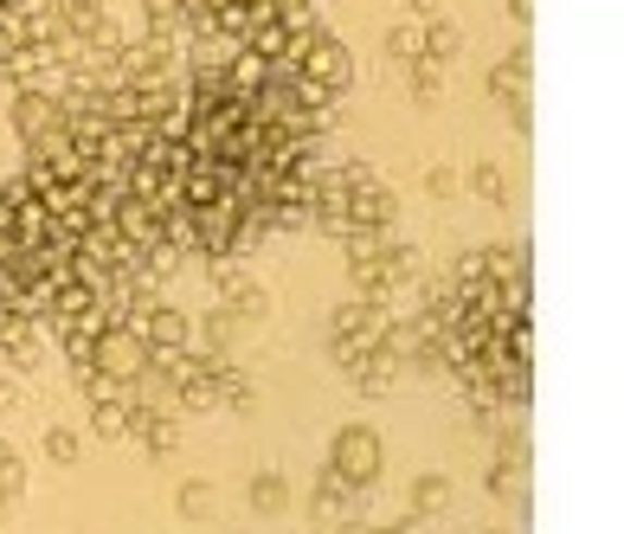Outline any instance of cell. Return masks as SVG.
I'll use <instances>...</instances> for the list:
<instances>
[{
	"mask_svg": "<svg viewBox=\"0 0 624 534\" xmlns=\"http://www.w3.org/2000/svg\"><path fill=\"white\" fill-rule=\"evenodd\" d=\"M470 187H477V194H484V201H502V174H495V168H477V174H470Z\"/></svg>",
	"mask_w": 624,
	"mask_h": 534,
	"instance_id": "obj_14",
	"label": "cell"
},
{
	"mask_svg": "<svg viewBox=\"0 0 624 534\" xmlns=\"http://www.w3.org/2000/svg\"><path fill=\"white\" fill-rule=\"evenodd\" d=\"M148 361H155L148 341H142L136 329H123V323H103V329L90 335V367L110 374V380H136Z\"/></svg>",
	"mask_w": 624,
	"mask_h": 534,
	"instance_id": "obj_1",
	"label": "cell"
},
{
	"mask_svg": "<svg viewBox=\"0 0 624 534\" xmlns=\"http://www.w3.org/2000/svg\"><path fill=\"white\" fill-rule=\"evenodd\" d=\"M245 496H252V509H258V515H283V509H290V489H283L278 470H258Z\"/></svg>",
	"mask_w": 624,
	"mask_h": 534,
	"instance_id": "obj_6",
	"label": "cell"
},
{
	"mask_svg": "<svg viewBox=\"0 0 624 534\" xmlns=\"http://www.w3.org/2000/svg\"><path fill=\"white\" fill-rule=\"evenodd\" d=\"M413 7H418V13H438V0H413Z\"/></svg>",
	"mask_w": 624,
	"mask_h": 534,
	"instance_id": "obj_15",
	"label": "cell"
},
{
	"mask_svg": "<svg viewBox=\"0 0 624 534\" xmlns=\"http://www.w3.org/2000/svg\"><path fill=\"white\" fill-rule=\"evenodd\" d=\"M451 509V483L444 476H418L413 483V515H444Z\"/></svg>",
	"mask_w": 624,
	"mask_h": 534,
	"instance_id": "obj_7",
	"label": "cell"
},
{
	"mask_svg": "<svg viewBox=\"0 0 624 534\" xmlns=\"http://www.w3.org/2000/svg\"><path fill=\"white\" fill-rule=\"evenodd\" d=\"M451 52H457V26H431V39H425V59H438V65H444Z\"/></svg>",
	"mask_w": 624,
	"mask_h": 534,
	"instance_id": "obj_13",
	"label": "cell"
},
{
	"mask_svg": "<svg viewBox=\"0 0 624 534\" xmlns=\"http://www.w3.org/2000/svg\"><path fill=\"white\" fill-rule=\"evenodd\" d=\"M380 464H387V451H380V438H374L367 425H347V432H335V445H329V470H335L342 483L367 489V483L380 476Z\"/></svg>",
	"mask_w": 624,
	"mask_h": 534,
	"instance_id": "obj_2",
	"label": "cell"
},
{
	"mask_svg": "<svg viewBox=\"0 0 624 534\" xmlns=\"http://www.w3.org/2000/svg\"><path fill=\"white\" fill-rule=\"evenodd\" d=\"M20 489H26V470L13 458V445H0V502H13Z\"/></svg>",
	"mask_w": 624,
	"mask_h": 534,
	"instance_id": "obj_10",
	"label": "cell"
},
{
	"mask_svg": "<svg viewBox=\"0 0 624 534\" xmlns=\"http://www.w3.org/2000/svg\"><path fill=\"white\" fill-rule=\"evenodd\" d=\"M174 502H181V515H187V522H207L212 502H219V489H212V483H181V496H174Z\"/></svg>",
	"mask_w": 624,
	"mask_h": 534,
	"instance_id": "obj_9",
	"label": "cell"
},
{
	"mask_svg": "<svg viewBox=\"0 0 624 534\" xmlns=\"http://www.w3.org/2000/svg\"><path fill=\"white\" fill-rule=\"evenodd\" d=\"M90 432H97V438H130V412H123V400H97L90 405Z\"/></svg>",
	"mask_w": 624,
	"mask_h": 534,
	"instance_id": "obj_8",
	"label": "cell"
},
{
	"mask_svg": "<svg viewBox=\"0 0 624 534\" xmlns=\"http://www.w3.org/2000/svg\"><path fill=\"white\" fill-rule=\"evenodd\" d=\"M489 90H495V97H509L515 123H528V110H522V97H528V59H522V52H515V59H502V71L489 77Z\"/></svg>",
	"mask_w": 624,
	"mask_h": 534,
	"instance_id": "obj_5",
	"label": "cell"
},
{
	"mask_svg": "<svg viewBox=\"0 0 624 534\" xmlns=\"http://www.w3.org/2000/svg\"><path fill=\"white\" fill-rule=\"evenodd\" d=\"M309 534H329V529H309Z\"/></svg>",
	"mask_w": 624,
	"mask_h": 534,
	"instance_id": "obj_17",
	"label": "cell"
},
{
	"mask_svg": "<svg viewBox=\"0 0 624 534\" xmlns=\"http://www.w3.org/2000/svg\"><path fill=\"white\" fill-rule=\"evenodd\" d=\"M484 483H489V496H515V502H522V483H528V438H509L502 458L484 470Z\"/></svg>",
	"mask_w": 624,
	"mask_h": 534,
	"instance_id": "obj_3",
	"label": "cell"
},
{
	"mask_svg": "<svg viewBox=\"0 0 624 534\" xmlns=\"http://www.w3.org/2000/svg\"><path fill=\"white\" fill-rule=\"evenodd\" d=\"M387 59H400V65H413L418 59V33L413 26H393V33H387Z\"/></svg>",
	"mask_w": 624,
	"mask_h": 534,
	"instance_id": "obj_12",
	"label": "cell"
},
{
	"mask_svg": "<svg viewBox=\"0 0 624 534\" xmlns=\"http://www.w3.org/2000/svg\"><path fill=\"white\" fill-rule=\"evenodd\" d=\"M77 451H84V445H77V432H65V425H52V432H46V458H52V464H77Z\"/></svg>",
	"mask_w": 624,
	"mask_h": 534,
	"instance_id": "obj_11",
	"label": "cell"
},
{
	"mask_svg": "<svg viewBox=\"0 0 624 534\" xmlns=\"http://www.w3.org/2000/svg\"><path fill=\"white\" fill-rule=\"evenodd\" d=\"M367 534H406V529H400V522H393V529H367Z\"/></svg>",
	"mask_w": 624,
	"mask_h": 534,
	"instance_id": "obj_16",
	"label": "cell"
},
{
	"mask_svg": "<svg viewBox=\"0 0 624 534\" xmlns=\"http://www.w3.org/2000/svg\"><path fill=\"white\" fill-rule=\"evenodd\" d=\"M59 117H65V110H59L46 90H26V97L13 104V130L26 135V142H39L46 130H59Z\"/></svg>",
	"mask_w": 624,
	"mask_h": 534,
	"instance_id": "obj_4",
	"label": "cell"
}]
</instances>
